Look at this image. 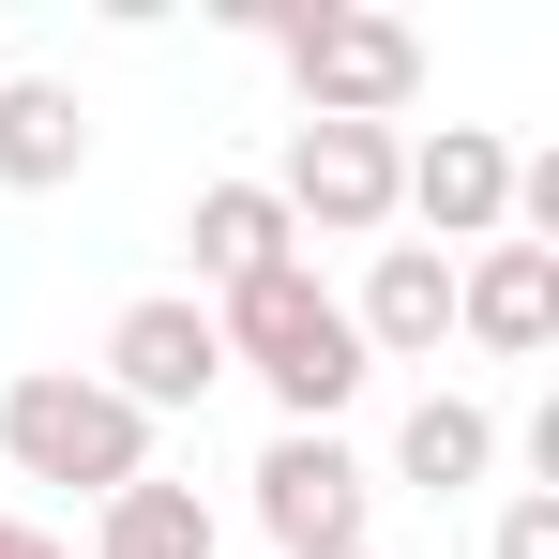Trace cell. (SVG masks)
Returning a JSON list of instances; mask_svg holds the SVG:
<instances>
[{
  "mask_svg": "<svg viewBox=\"0 0 559 559\" xmlns=\"http://www.w3.org/2000/svg\"><path fill=\"white\" fill-rule=\"evenodd\" d=\"M212 333H227V364H242V378H273L287 424H333V408L378 378L364 333H348V302L302 273V258H287V273H258V287H227V302H212Z\"/></svg>",
  "mask_w": 559,
  "mask_h": 559,
  "instance_id": "6da1fadb",
  "label": "cell"
},
{
  "mask_svg": "<svg viewBox=\"0 0 559 559\" xmlns=\"http://www.w3.org/2000/svg\"><path fill=\"white\" fill-rule=\"evenodd\" d=\"M258 31H273L302 121H393V106L424 92L408 15H364V0H258Z\"/></svg>",
  "mask_w": 559,
  "mask_h": 559,
  "instance_id": "7a4b0ae2",
  "label": "cell"
},
{
  "mask_svg": "<svg viewBox=\"0 0 559 559\" xmlns=\"http://www.w3.org/2000/svg\"><path fill=\"white\" fill-rule=\"evenodd\" d=\"M0 454L31 468V484H76V499H121V484H152V424L106 393L92 364H31L0 393Z\"/></svg>",
  "mask_w": 559,
  "mask_h": 559,
  "instance_id": "3957f363",
  "label": "cell"
},
{
  "mask_svg": "<svg viewBox=\"0 0 559 559\" xmlns=\"http://www.w3.org/2000/svg\"><path fill=\"white\" fill-rule=\"evenodd\" d=\"M393 167H408L393 121H287L273 212H287V227H318V242H378V227H393Z\"/></svg>",
  "mask_w": 559,
  "mask_h": 559,
  "instance_id": "277c9868",
  "label": "cell"
},
{
  "mask_svg": "<svg viewBox=\"0 0 559 559\" xmlns=\"http://www.w3.org/2000/svg\"><path fill=\"white\" fill-rule=\"evenodd\" d=\"M106 393L136 408V424H167V408H212V378H227V333H212V302L197 287H152V302H121L106 318Z\"/></svg>",
  "mask_w": 559,
  "mask_h": 559,
  "instance_id": "5b68a950",
  "label": "cell"
},
{
  "mask_svg": "<svg viewBox=\"0 0 559 559\" xmlns=\"http://www.w3.org/2000/svg\"><path fill=\"white\" fill-rule=\"evenodd\" d=\"M364 514H378V468L333 439V424H287L273 454H258V530H273L287 559H333V545H364Z\"/></svg>",
  "mask_w": 559,
  "mask_h": 559,
  "instance_id": "8992f818",
  "label": "cell"
},
{
  "mask_svg": "<svg viewBox=\"0 0 559 559\" xmlns=\"http://www.w3.org/2000/svg\"><path fill=\"white\" fill-rule=\"evenodd\" d=\"M393 212H424V242H499L514 227V152L484 121H439L408 167H393Z\"/></svg>",
  "mask_w": 559,
  "mask_h": 559,
  "instance_id": "52a82bcc",
  "label": "cell"
},
{
  "mask_svg": "<svg viewBox=\"0 0 559 559\" xmlns=\"http://www.w3.org/2000/svg\"><path fill=\"white\" fill-rule=\"evenodd\" d=\"M348 333H364V364H439V333H454V258H439V242H378Z\"/></svg>",
  "mask_w": 559,
  "mask_h": 559,
  "instance_id": "ba28073f",
  "label": "cell"
},
{
  "mask_svg": "<svg viewBox=\"0 0 559 559\" xmlns=\"http://www.w3.org/2000/svg\"><path fill=\"white\" fill-rule=\"evenodd\" d=\"M454 333L499 348V364H530V348L559 333V258H545V242H484V258H454Z\"/></svg>",
  "mask_w": 559,
  "mask_h": 559,
  "instance_id": "9c48e42d",
  "label": "cell"
},
{
  "mask_svg": "<svg viewBox=\"0 0 559 559\" xmlns=\"http://www.w3.org/2000/svg\"><path fill=\"white\" fill-rule=\"evenodd\" d=\"M182 242H197V287H212V302L302 258V227H287V212H273V182H197V212H182Z\"/></svg>",
  "mask_w": 559,
  "mask_h": 559,
  "instance_id": "30bf717a",
  "label": "cell"
},
{
  "mask_svg": "<svg viewBox=\"0 0 559 559\" xmlns=\"http://www.w3.org/2000/svg\"><path fill=\"white\" fill-rule=\"evenodd\" d=\"M92 167V106L61 92V76H0V182L15 197H61Z\"/></svg>",
  "mask_w": 559,
  "mask_h": 559,
  "instance_id": "8fae6325",
  "label": "cell"
},
{
  "mask_svg": "<svg viewBox=\"0 0 559 559\" xmlns=\"http://www.w3.org/2000/svg\"><path fill=\"white\" fill-rule=\"evenodd\" d=\"M393 468H408L424 499H454V484H484V468H499V408H484V393H424V408L393 424Z\"/></svg>",
  "mask_w": 559,
  "mask_h": 559,
  "instance_id": "7c38bea8",
  "label": "cell"
},
{
  "mask_svg": "<svg viewBox=\"0 0 559 559\" xmlns=\"http://www.w3.org/2000/svg\"><path fill=\"white\" fill-rule=\"evenodd\" d=\"M92 559H212V514H197V484H121L106 499V530H92Z\"/></svg>",
  "mask_w": 559,
  "mask_h": 559,
  "instance_id": "4fadbf2b",
  "label": "cell"
},
{
  "mask_svg": "<svg viewBox=\"0 0 559 559\" xmlns=\"http://www.w3.org/2000/svg\"><path fill=\"white\" fill-rule=\"evenodd\" d=\"M484 559H559V499H545V484L499 499V545H484Z\"/></svg>",
  "mask_w": 559,
  "mask_h": 559,
  "instance_id": "5bb4252c",
  "label": "cell"
},
{
  "mask_svg": "<svg viewBox=\"0 0 559 559\" xmlns=\"http://www.w3.org/2000/svg\"><path fill=\"white\" fill-rule=\"evenodd\" d=\"M0 559H61V530H31V514H0Z\"/></svg>",
  "mask_w": 559,
  "mask_h": 559,
  "instance_id": "9a60e30c",
  "label": "cell"
},
{
  "mask_svg": "<svg viewBox=\"0 0 559 559\" xmlns=\"http://www.w3.org/2000/svg\"><path fill=\"white\" fill-rule=\"evenodd\" d=\"M333 559H378V545H333Z\"/></svg>",
  "mask_w": 559,
  "mask_h": 559,
  "instance_id": "2e32d148",
  "label": "cell"
}]
</instances>
